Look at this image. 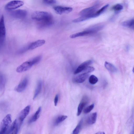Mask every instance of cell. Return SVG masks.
I'll return each instance as SVG.
<instances>
[{"instance_id": "cell-1", "label": "cell", "mask_w": 134, "mask_h": 134, "mask_svg": "<svg viewBox=\"0 0 134 134\" xmlns=\"http://www.w3.org/2000/svg\"><path fill=\"white\" fill-rule=\"evenodd\" d=\"M32 19L37 21L41 27L49 26L53 23V18L50 13L44 11H36L31 15Z\"/></svg>"}, {"instance_id": "cell-2", "label": "cell", "mask_w": 134, "mask_h": 134, "mask_svg": "<svg viewBox=\"0 0 134 134\" xmlns=\"http://www.w3.org/2000/svg\"><path fill=\"white\" fill-rule=\"evenodd\" d=\"M102 25H97L92 27L83 31L71 35L70 36L71 38H74L96 33L100 30L103 27Z\"/></svg>"}, {"instance_id": "cell-3", "label": "cell", "mask_w": 134, "mask_h": 134, "mask_svg": "<svg viewBox=\"0 0 134 134\" xmlns=\"http://www.w3.org/2000/svg\"><path fill=\"white\" fill-rule=\"evenodd\" d=\"M97 7V5H96L84 9L80 12V15L81 16H88L90 19L97 17L95 12Z\"/></svg>"}, {"instance_id": "cell-4", "label": "cell", "mask_w": 134, "mask_h": 134, "mask_svg": "<svg viewBox=\"0 0 134 134\" xmlns=\"http://www.w3.org/2000/svg\"><path fill=\"white\" fill-rule=\"evenodd\" d=\"M12 122L11 115H7L2 120L0 129V134H4L7 132Z\"/></svg>"}, {"instance_id": "cell-5", "label": "cell", "mask_w": 134, "mask_h": 134, "mask_svg": "<svg viewBox=\"0 0 134 134\" xmlns=\"http://www.w3.org/2000/svg\"><path fill=\"white\" fill-rule=\"evenodd\" d=\"M6 30L4 16L2 15L0 20V46L3 45L5 40Z\"/></svg>"}, {"instance_id": "cell-6", "label": "cell", "mask_w": 134, "mask_h": 134, "mask_svg": "<svg viewBox=\"0 0 134 134\" xmlns=\"http://www.w3.org/2000/svg\"><path fill=\"white\" fill-rule=\"evenodd\" d=\"M24 4V2L21 1L14 0L8 3L5 7L7 10H12L18 8Z\"/></svg>"}, {"instance_id": "cell-7", "label": "cell", "mask_w": 134, "mask_h": 134, "mask_svg": "<svg viewBox=\"0 0 134 134\" xmlns=\"http://www.w3.org/2000/svg\"><path fill=\"white\" fill-rule=\"evenodd\" d=\"M12 10L10 12V15L14 18L22 19L25 18L27 15V12L25 10L18 9Z\"/></svg>"}, {"instance_id": "cell-8", "label": "cell", "mask_w": 134, "mask_h": 134, "mask_svg": "<svg viewBox=\"0 0 134 134\" xmlns=\"http://www.w3.org/2000/svg\"><path fill=\"white\" fill-rule=\"evenodd\" d=\"M30 106L27 105L23 109L16 119L17 121L20 125H21L24 119L28 114L30 111Z\"/></svg>"}, {"instance_id": "cell-9", "label": "cell", "mask_w": 134, "mask_h": 134, "mask_svg": "<svg viewBox=\"0 0 134 134\" xmlns=\"http://www.w3.org/2000/svg\"><path fill=\"white\" fill-rule=\"evenodd\" d=\"M34 65L31 60L25 62L17 68L16 71L19 73L25 71L30 68Z\"/></svg>"}, {"instance_id": "cell-10", "label": "cell", "mask_w": 134, "mask_h": 134, "mask_svg": "<svg viewBox=\"0 0 134 134\" xmlns=\"http://www.w3.org/2000/svg\"><path fill=\"white\" fill-rule=\"evenodd\" d=\"M53 9L57 14L60 15L69 13L72 10L71 7L61 6L54 7Z\"/></svg>"}, {"instance_id": "cell-11", "label": "cell", "mask_w": 134, "mask_h": 134, "mask_svg": "<svg viewBox=\"0 0 134 134\" xmlns=\"http://www.w3.org/2000/svg\"><path fill=\"white\" fill-rule=\"evenodd\" d=\"M28 82L27 77L24 78L15 87V90L17 92H20L24 91L26 88Z\"/></svg>"}, {"instance_id": "cell-12", "label": "cell", "mask_w": 134, "mask_h": 134, "mask_svg": "<svg viewBox=\"0 0 134 134\" xmlns=\"http://www.w3.org/2000/svg\"><path fill=\"white\" fill-rule=\"evenodd\" d=\"M93 62V61L91 60L84 62L78 66L74 72V74H76L82 72L86 68L92 64Z\"/></svg>"}, {"instance_id": "cell-13", "label": "cell", "mask_w": 134, "mask_h": 134, "mask_svg": "<svg viewBox=\"0 0 134 134\" xmlns=\"http://www.w3.org/2000/svg\"><path fill=\"white\" fill-rule=\"evenodd\" d=\"M18 123L17 119H15L11 125L7 132L9 134H17L20 127Z\"/></svg>"}, {"instance_id": "cell-14", "label": "cell", "mask_w": 134, "mask_h": 134, "mask_svg": "<svg viewBox=\"0 0 134 134\" xmlns=\"http://www.w3.org/2000/svg\"><path fill=\"white\" fill-rule=\"evenodd\" d=\"M45 43V41L44 40H39L32 43L28 47V49L32 50L36 48L41 46Z\"/></svg>"}, {"instance_id": "cell-15", "label": "cell", "mask_w": 134, "mask_h": 134, "mask_svg": "<svg viewBox=\"0 0 134 134\" xmlns=\"http://www.w3.org/2000/svg\"><path fill=\"white\" fill-rule=\"evenodd\" d=\"M89 75L88 73H83L75 77L74 80V81L78 83H82L86 80Z\"/></svg>"}, {"instance_id": "cell-16", "label": "cell", "mask_w": 134, "mask_h": 134, "mask_svg": "<svg viewBox=\"0 0 134 134\" xmlns=\"http://www.w3.org/2000/svg\"><path fill=\"white\" fill-rule=\"evenodd\" d=\"M97 117V113L95 112L91 114L88 117L86 122L89 125H92L94 124L96 121Z\"/></svg>"}, {"instance_id": "cell-17", "label": "cell", "mask_w": 134, "mask_h": 134, "mask_svg": "<svg viewBox=\"0 0 134 134\" xmlns=\"http://www.w3.org/2000/svg\"><path fill=\"white\" fill-rule=\"evenodd\" d=\"M104 66L108 71L111 73H115L117 71V69L114 65L107 62H105Z\"/></svg>"}, {"instance_id": "cell-18", "label": "cell", "mask_w": 134, "mask_h": 134, "mask_svg": "<svg viewBox=\"0 0 134 134\" xmlns=\"http://www.w3.org/2000/svg\"><path fill=\"white\" fill-rule=\"evenodd\" d=\"M41 110V107H39L35 114L30 119L28 123L30 124L35 121L39 117V114Z\"/></svg>"}, {"instance_id": "cell-19", "label": "cell", "mask_w": 134, "mask_h": 134, "mask_svg": "<svg viewBox=\"0 0 134 134\" xmlns=\"http://www.w3.org/2000/svg\"><path fill=\"white\" fill-rule=\"evenodd\" d=\"M6 78L5 76L1 72H0V91L4 90L6 84Z\"/></svg>"}, {"instance_id": "cell-20", "label": "cell", "mask_w": 134, "mask_h": 134, "mask_svg": "<svg viewBox=\"0 0 134 134\" xmlns=\"http://www.w3.org/2000/svg\"><path fill=\"white\" fill-rule=\"evenodd\" d=\"M134 22V19H132L123 22L121 23V25L123 26L129 27L133 30Z\"/></svg>"}, {"instance_id": "cell-21", "label": "cell", "mask_w": 134, "mask_h": 134, "mask_svg": "<svg viewBox=\"0 0 134 134\" xmlns=\"http://www.w3.org/2000/svg\"><path fill=\"white\" fill-rule=\"evenodd\" d=\"M42 86V81L41 80L39 81L34 93L33 98L34 99H35L40 93L41 90Z\"/></svg>"}, {"instance_id": "cell-22", "label": "cell", "mask_w": 134, "mask_h": 134, "mask_svg": "<svg viewBox=\"0 0 134 134\" xmlns=\"http://www.w3.org/2000/svg\"><path fill=\"white\" fill-rule=\"evenodd\" d=\"M67 117V116L64 115H62L58 116L54 121V125L55 126L58 125L66 119Z\"/></svg>"}, {"instance_id": "cell-23", "label": "cell", "mask_w": 134, "mask_h": 134, "mask_svg": "<svg viewBox=\"0 0 134 134\" xmlns=\"http://www.w3.org/2000/svg\"><path fill=\"white\" fill-rule=\"evenodd\" d=\"M83 122V119H82L80 121L76 127L72 131L73 134H78L79 133L81 129Z\"/></svg>"}, {"instance_id": "cell-24", "label": "cell", "mask_w": 134, "mask_h": 134, "mask_svg": "<svg viewBox=\"0 0 134 134\" xmlns=\"http://www.w3.org/2000/svg\"><path fill=\"white\" fill-rule=\"evenodd\" d=\"M87 104L86 103L81 101L79 104L77 108V116H79L81 114L84 106Z\"/></svg>"}, {"instance_id": "cell-25", "label": "cell", "mask_w": 134, "mask_h": 134, "mask_svg": "<svg viewBox=\"0 0 134 134\" xmlns=\"http://www.w3.org/2000/svg\"><path fill=\"white\" fill-rule=\"evenodd\" d=\"M98 79L96 76L94 75H91L89 78V81L91 84H94L98 81Z\"/></svg>"}, {"instance_id": "cell-26", "label": "cell", "mask_w": 134, "mask_h": 134, "mask_svg": "<svg viewBox=\"0 0 134 134\" xmlns=\"http://www.w3.org/2000/svg\"><path fill=\"white\" fill-rule=\"evenodd\" d=\"M94 107V104H92L84 109L83 112L85 114H87L90 113L93 109Z\"/></svg>"}, {"instance_id": "cell-27", "label": "cell", "mask_w": 134, "mask_h": 134, "mask_svg": "<svg viewBox=\"0 0 134 134\" xmlns=\"http://www.w3.org/2000/svg\"><path fill=\"white\" fill-rule=\"evenodd\" d=\"M123 8V6L121 5L118 4L115 5L112 8L113 10L116 11L120 10Z\"/></svg>"}, {"instance_id": "cell-28", "label": "cell", "mask_w": 134, "mask_h": 134, "mask_svg": "<svg viewBox=\"0 0 134 134\" xmlns=\"http://www.w3.org/2000/svg\"><path fill=\"white\" fill-rule=\"evenodd\" d=\"M109 6L108 4H107L103 7L101 9L96 12V14L99 16Z\"/></svg>"}, {"instance_id": "cell-29", "label": "cell", "mask_w": 134, "mask_h": 134, "mask_svg": "<svg viewBox=\"0 0 134 134\" xmlns=\"http://www.w3.org/2000/svg\"><path fill=\"white\" fill-rule=\"evenodd\" d=\"M94 70V68L93 67L87 66L86 68L83 71L84 73H89L93 71Z\"/></svg>"}, {"instance_id": "cell-30", "label": "cell", "mask_w": 134, "mask_h": 134, "mask_svg": "<svg viewBox=\"0 0 134 134\" xmlns=\"http://www.w3.org/2000/svg\"><path fill=\"white\" fill-rule=\"evenodd\" d=\"M43 2L45 4L48 5H52L55 3V0H42Z\"/></svg>"}, {"instance_id": "cell-31", "label": "cell", "mask_w": 134, "mask_h": 134, "mask_svg": "<svg viewBox=\"0 0 134 134\" xmlns=\"http://www.w3.org/2000/svg\"><path fill=\"white\" fill-rule=\"evenodd\" d=\"M58 99V94L55 96L54 99V105L56 106L57 104Z\"/></svg>"}, {"instance_id": "cell-32", "label": "cell", "mask_w": 134, "mask_h": 134, "mask_svg": "<svg viewBox=\"0 0 134 134\" xmlns=\"http://www.w3.org/2000/svg\"><path fill=\"white\" fill-rule=\"evenodd\" d=\"M105 133L104 132L100 131L96 133V134H104Z\"/></svg>"}]
</instances>
